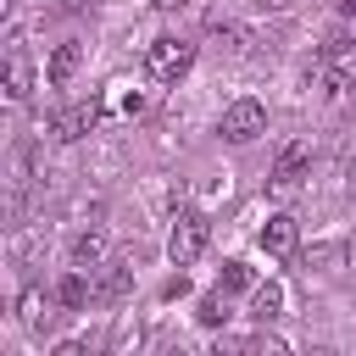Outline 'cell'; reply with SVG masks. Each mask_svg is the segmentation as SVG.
I'll return each instance as SVG.
<instances>
[{
  "mask_svg": "<svg viewBox=\"0 0 356 356\" xmlns=\"http://www.w3.org/2000/svg\"><path fill=\"white\" fill-rule=\"evenodd\" d=\"M206 239H211L206 211L184 206V211L172 217V228H167V261H172V267H195V261L206 256Z\"/></svg>",
  "mask_w": 356,
  "mask_h": 356,
  "instance_id": "1",
  "label": "cell"
},
{
  "mask_svg": "<svg viewBox=\"0 0 356 356\" xmlns=\"http://www.w3.org/2000/svg\"><path fill=\"white\" fill-rule=\"evenodd\" d=\"M189 67H195V44H189V39L161 33V39L145 44V78H150V83H178Z\"/></svg>",
  "mask_w": 356,
  "mask_h": 356,
  "instance_id": "2",
  "label": "cell"
},
{
  "mask_svg": "<svg viewBox=\"0 0 356 356\" xmlns=\"http://www.w3.org/2000/svg\"><path fill=\"white\" fill-rule=\"evenodd\" d=\"M217 134H222L228 145H256V139L267 134V106H261L256 95H239V100H228V106H222V122H217Z\"/></svg>",
  "mask_w": 356,
  "mask_h": 356,
  "instance_id": "3",
  "label": "cell"
},
{
  "mask_svg": "<svg viewBox=\"0 0 356 356\" xmlns=\"http://www.w3.org/2000/svg\"><path fill=\"white\" fill-rule=\"evenodd\" d=\"M306 172H312V145L306 139H289V145H278V161H273L267 184H273V195H295L306 184Z\"/></svg>",
  "mask_w": 356,
  "mask_h": 356,
  "instance_id": "4",
  "label": "cell"
},
{
  "mask_svg": "<svg viewBox=\"0 0 356 356\" xmlns=\"http://www.w3.org/2000/svg\"><path fill=\"white\" fill-rule=\"evenodd\" d=\"M106 117H111V111H106V95H95V100H78V106H67V111H61V117L50 122V134L72 145V139H83V134H95V128H100Z\"/></svg>",
  "mask_w": 356,
  "mask_h": 356,
  "instance_id": "5",
  "label": "cell"
},
{
  "mask_svg": "<svg viewBox=\"0 0 356 356\" xmlns=\"http://www.w3.org/2000/svg\"><path fill=\"white\" fill-rule=\"evenodd\" d=\"M256 245H261L267 256H278V261H289V256L300 250V222H295V211H273V217L261 222V234H256Z\"/></svg>",
  "mask_w": 356,
  "mask_h": 356,
  "instance_id": "6",
  "label": "cell"
},
{
  "mask_svg": "<svg viewBox=\"0 0 356 356\" xmlns=\"http://www.w3.org/2000/svg\"><path fill=\"white\" fill-rule=\"evenodd\" d=\"M350 83H356V44L339 39V44L323 50V89L339 95V89H350Z\"/></svg>",
  "mask_w": 356,
  "mask_h": 356,
  "instance_id": "7",
  "label": "cell"
},
{
  "mask_svg": "<svg viewBox=\"0 0 356 356\" xmlns=\"http://www.w3.org/2000/svg\"><path fill=\"white\" fill-rule=\"evenodd\" d=\"M17 323H22L28 334H44V328L56 323V295H44L39 284H28V289L17 295Z\"/></svg>",
  "mask_w": 356,
  "mask_h": 356,
  "instance_id": "8",
  "label": "cell"
},
{
  "mask_svg": "<svg viewBox=\"0 0 356 356\" xmlns=\"http://www.w3.org/2000/svg\"><path fill=\"white\" fill-rule=\"evenodd\" d=\"M28 95H33V61H28L22 44H11V50H6V100L22 106Z\"/></svg>",
  "mask_w": 356,
  "mask_h": 356,
  "instance_id": "9",
  "label": "cell"
},
{
  "mask_svg": "<svg viewBox=\"0 0 356 356\" xmlns=\"http://www.w3.org/2000/svg\"><path fill=\"white\" fill-rule=\"evenodd\" d=\"M78 67H83V44H78V39H67V44H56V50H50V61H44V83H50V89H67Z\"/></svg>",
  "mask_w": 356,
  "mask_h": 356,
  "instance_id": "10",
  "label": "cell"
},
{
  "mask_svg": "<svg viewBox=\"0 0 356 356\" xmlns=\"http://www.w3.org/2000/svg\"><path fill=\"white\" fill-rule=\"evenodd\" d=\"M106 256H111V234H106L100 222H95V228H83V234L72 239V267H83V273H89V267H100Z\"/></svg>",
  "mask_w": 356,
  "mask_h": 356,
  "instance_id": "11",
  "label": "cell"
},
{
  "mask_svg": "<svg viewBox=\"0 0 356 356\" xmlns=\"http://www.w3.org/2000/svg\"><path fill=\"white\" fill-rule=\"evenodd\" d=\"M106 111H111V117H139V111H145V89L111 83V89H106Z\"/></svg>",
  "mask_w": 356,
  "mask_h": 356,
  "instance_id": "12",
  "label": "cell"
},
{
  "mask_svg": "<svg viewBox=\"0 0 356 356\" xmlns=\"http://www.w3.org/2000/svg\"><path fill=\"white\" fill-rule=\"evenodd\" d=\"M56 300L61 306H89V278H83V267H72V273H61V284H56Z\"/></svg>",
  "mask_w": 356,
  "mask_h": 356,
  "instance_id": "13",
  "label": "cell"
},
{
  "mask_svg": "<svg viewBox=\"0 0 356 356\" xmlns=\"http://www.w3.org/2000/svg\"><path fill=\"white\" fill-rule=\"evenodd\" d=\"M278 312H284V289H278V284H256V295H250V317H256V323H273Z\"/></svg>",
  "mask_w": 356,
  "mask_h": 356,
  "instance_id": "14",
  "label": "cell"
},
{
  "mask_svg": "<svg viewBox=\"0 0 356 356\" xmlns=\"http://www.w3.org/2000/svg\"><path fill=\"white\" fill-rule=\"evenodd\" d=\"M222 289H256L250 261H222Z\"/></svg>",
  "mask_w": 356,
  "mask_h": 356,
  "instance_id": "15",
  "label": "cell"
},
{
  "mask_svg": "<svg viewBox=\"0 0 356 356\" xmlns=\"http://www.w3.org/2000/svg\"><path fill=\"white\" fill-rule=\"evenodd\" d=\"M206 328H222L228 323V306H222V295H200V312H195Z\"/></svg>",
  "mask_w": 356,
  "mask_h": 356,
  "instance_id": "16",
  "label": "cell"
},
{
  "mask_svg": "<svg viewBox=\"0 0 356 356\" xmlns=\"http://www.w3.org/2000/svg\"><path fill=\"white\" fill-rule=\"evenodd\" d=\"M111 345H139V323H117V339Z\"/></svg>",
  "mask_w": 356,
  "mask_h": 356,
  "instance_id": "17",
  "label": "cell"
},
{
  "mask_svg": "<svg viewBox=\"0 0 356 356\" xmlns=\"http://www.w3.org/2000/svg\"><path fill=\"white\" fill-rule=\"evenodd\" d=\"M295 0H256V11H289Z\"/></svg>",
  "mask_w": 356,
  "mask_h": 356,
  "instance_id": "18",
  "label": "cell"
},
{
  "mask_svg": "<svg viewBox=\"0 0 356 356\" xmlns=\"http://www.w3.org/2000/svg\"><path fill=\"white\" fill-rule=\"evenodd\" d=\"M156 6H167V11H178V6H189V0H156Z\"/></svg>",
  "mask_w": 356,
  "mask_h": 356,
  "instance_id": "19",
  "label": "cell"
},
{
  "mask_svg": "<svg viewBox=\"0 0 356 356\" xmlns=\"http://www.w3.org/2000/svg\"><path fill=\"white\" fill-rule=\"evenodd\" d=\"M345 172H350V184H356V150H350V161H345Z\"/></svg>",
  "mask_w": 356,
  "mask_h": 356,
  "instance_id": "20",
  "label": "cell"
},
{
  "mask_svg": "<svg viewBox=\"0 0 356 356\" xmlns=\"http://www.w3.org/2000/svg\"><path fill=\"white\" fill-rule=\"evenodd\" d=\"M350 256H356V245H350Z\"/></svg>",
  "mask_w": 356,
  "mask_h": 356,
  "instance_id": "21",
  "label": "cell"
}]
</instances>
